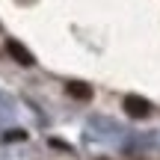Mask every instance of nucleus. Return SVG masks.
I'll use <instances>...</instances> for the list:
<instances>
[{"mask_svg":"<svg viewBox=\"0 0 160 160\" xmlns=\"http://www.w3.org/2000/svg\"><path fill=\"white\" fill-rule=\"evenodd\" d=\"M122 107H125V113L131 116V119H148L151 116V104L145 101V98H139V95H128L125 101H122Z\"/></svg>","mask_w":160,"mask_h":160,"instance_id":"f257e3e1","label":"nucleus"},{"mask_svg":"<svg viewBox=\"0 0 160 160\" xmlns=\"http://www.w3.org/2000/svg\"><path fill=\"white\" fill-rule=\"evenodd\" d=\"M6 51H9V57L15 59L18 65H24V68H30V65H36V57L27 51V48L21 45V42H15V39H9L6 42Z\"/></svg>","mask_w":160,"mask_h":160,"instance_id":"f03ea898","label":"nucleus"},{"mask_svg":"<svg viewBox=\"0 0 160 160\" xmlns=\"http://www.w3.org/2000/svg\"><path fill=\"white\" fill-rule=\"evenodd\" d=\"M65 92H68L74 101H92V86L83 83V80H68V83H65Z\"/></svg>","mask_w":160,"mask_h":160,"instance_id":"7ed1b4c3","label":"nucleus"},{"mask_svg":"<svg viewBox=\"0 0 160 160\" xmlns=\"http://www.w3.org/2000/svg\"><path fill=\"white\" fill-rule=\"evenodd\" d=\"M18 139L24 142V139H27V131H9L6 133V142H18Z\"/></svg>","mask_w":160,"mask_h":160,"instance_id":"20e7f679","label":"nucleus"}]
</instances>
